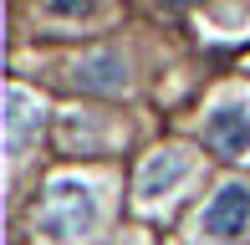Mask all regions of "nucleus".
<instances>
[{"mask_svg":"<svg viewBox=\"0 0 250 245\" xmlns=\"http://www.w3.org/2000/svg\"><path fill=\"white\" fill-rule=\"evenodd\" d=\"M36 230L51 235L56 245H72V240L92 235L97 230V189L77 184V179H56L46 189V199H41V209H36Z\"/></svg>","mask_w":250,"mask_h":245,"instance_id":"obj_1","label":"nucleus"},{"mask_svg":"<svg viewBox=\"0 0 250 245\" xmlns=\"http://www.w3.org/2000/svg\"><path fill=\"white\" fill-rule=\"evenodd\" d=\"M189 174V153L184 148H164V153H153L148 163H143V174H138V194L143 199H158V194H168L179 179Z\"/></svg>","mask_w":250,"mask_h":245,"instance_id":"obj_5","label":"nucleus"},{"mask_svg":"<svg viewBox=\"0 0 250 245\" xmlns=\"http://www.w3.org/2000/svg\"><path fill=\"white\" fill-rule=\"evenodd\" d=\"M72 87L112 97V92H123V87H128V66H123L118 51H92V57H82V61L72 66Z\"/></svg>","mask_w":250,"mask_h":245,"instance_id":"obj_4","label":"nucleus"},{"mask_svg":"<svg viewBox=\"0 0 250 245\" xmlns=\"http://www.w3.org/2000/svg\"><path fill=\"white\" fill-rule=\"evenodd\" d=\"M5 138H10V153H21V143H26V133H31V122H41V113H31V102H26V92L21 87H10V97H5Z\"/></svg>","mask_w":250,"mask_h":245,"instance_id":"obj_6","label":"nucleus"},{"mask_svg":"<svg viewBox=\"0 0 250 245\" xmlns=\"http://www.w3.org/2000/svg\"><path fill=\"white\" fill-rule=\"evenodd\" d=\"M245 220H250V189H245V184H225L220 194L204 204L199 235H209V240H235V235H245Z\"/></svg>","mask_w":250,"mask_h":245,"instance_id":"obj_2","label":"nucleus"},{"mask_svg":"<svg viewBox=\"0 0 250 245\" xmlns=\"http://www.w3.org/2000/svg\"><path fill=\"white\" fill-rule=\"evenodd\" d=\"M204 143H209L220 159H240V153H250V113L245 107H214L209 122H204Z\"/></svg>","mask_w":250,"mask_h":245,"instance_id":"obj_3","label":"nucleus"},{"mask_svg":"<svg viewBox=\"0 0 250 245\" xmlns=\"http://www.w3.org/2000/svg\"><path fill=\"white\" fill-rule=\"evenodd\" d=\"M92 5H97V0H41V16H51V20H82V16H92Z\"/></svg>","mask_w":250,"mask_h":245,"instance_id":"obj_7","label":"nucleus"}]
</instances>
